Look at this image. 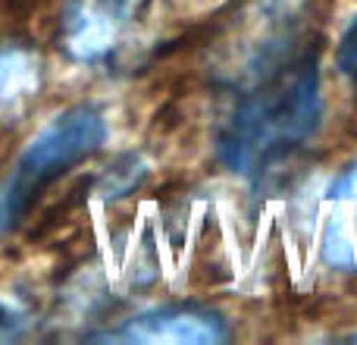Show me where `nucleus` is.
Segmentation results:
<instances>
[{"instance_id":"obj_3","label":"nucleus","mask_w":357,"mask_h":345,"mask_svg":"<svg viewBox=\"0 0 357 345\" xmlns=\"http://www.w3.org/2000/svg\"><path fill=\"white\" fill-rule=\"evenodd\" d=\"M151 0H66L60 44L75 63L98 66L123 50Z\"/></svg>"},{"instance_id":"obj_1","label":"nucleus","mask_w":357,"mask_h":345,"mask_svg":"<svg viewBox=\"0 0 357 345\" xmlns=\"http://www.w3.org/2000/svg\"><path fill=\"white\" fill-rule=\"evenodd\" d=\"M323 119L320 63L310 50L266 57L254 85L216 132V157L229 172L264 182L310 145Z\"/></svg>"},{"instance_id":"obj_8","label":"nucleus","mask_w":357,"mask_h":345,"mask_svg":"<svg viewBox=\"0 0 357 345\" xmlns=\"http://www.w3.org/2000/svg\"><path fill=\"white\" fill-rule=\"evenodd\" d=\"M351 339H357V336H351Z\"/></svg>"},{"instance_id":"obj_2","label":"nucleus","mask_w":357,"mask_h":345,"mask_svg":"<svg viewBox=\"0 0 357 345\" xmlns=\"http://www.w3.org/2000/svg\"><path fill=\"white\" fill-rule=\"evenodd\" d=\"M107 132L110 129L104 110L94 104L66 107L47 126H41L0 182V235L13 233L50 185L98 154L107 142Z\"/></svg>"},{"instance_id":"obj_5","label":"nucleus","mask_w":357,"mask_h":345,"mask_svg":"<svg viewBox=\"0 0 357 345\" xmlns=\"http://www.w3.org/2000/svg\"><path fill=\"white\" fill-rule=\"evenodd\" d=\"M41 88V60L29 44L0 41V123L31 107Z\"/></svg>"},{"instance_id":"obj_6","label":"nucleus","mask_w":357,"mask_h":345,"mask_svg":"<svg viewBox=\"0 0 357 345\" xmlns=\"http://www.w3.org/2000/svg\"><path fill=\"white\" fill-rule=\"evenodd\" d=\"M31 323L35 321H31L25 304L13 302L10 295H0V342H13V339L29 336Z\"/></svg>"},{"instance_id":"obj_4","label":"nucleus","mask_w":357,"mask_h":345,"mask_svg":"<svg viewBox=\"0 0 357 345\" xmlns=\"http://www.w3.org/2000/svg\"><path fill=\"white\" fill-rule=\"evenodd\" d=\"M229 336L226 321L216 311L195 304H167L135 314L123 327L100 333L98 339L113 342H169V345H213Z\"/></svg>"},{"instance_id":"obj_7","label":"nucleus","mask_w":357,"mask_h":345,"mask_svg":"<svg viewBox=\"0 0 357 345\" xmlns=\"http://www.w3.org/2000/svg\"><path fill=\"white\" fill-rule=\"evenodd\" d=\"M335 66L348 82L357 88V16L342 29L339 44H335Z\"/></svg>"}]
</instances>
